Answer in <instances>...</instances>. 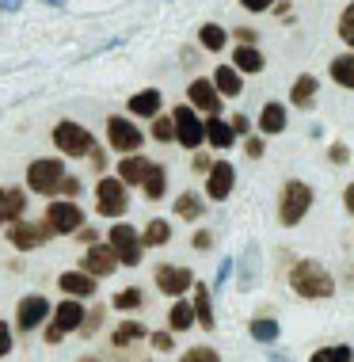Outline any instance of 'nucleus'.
<instances>
[{
    "mask_svg": "<svg viewBox=\"0 0 354 362\" xmlns=\"http://www.w3.org/2000/svg\"><path fill=\"white\" fill-rule=\"evenodd\" d=\"M290 290L305 301H328L331 293H336V279H331V271L324 267V263L297 259L290 267Z\"/></svg>",
    "mask_w": 354,
    "mask_h": 362,
    "instance_id": "nucleus-1",
    "label": "nucleus"
},
{
    "mask_svg": "<svg viewBox=\"0 0 354 362\" xmlns=\"http://www.w3.org/2000/svg\"><path fill=\"white\" fill-rule=\"evenodd\" d=\"M84 301H76V298H65V301H57V309L50 313V320H46V344L57 347L61 339L69 336V332H81L84 325Z\"/></svg>",
    "mask_w": 354,
    "mask_h": 362,
    "instance_id": "nucleus-2",
    "label": "nucleus"
},
{
    "mask_svg": "<svg viewBox=\"0 0 354 362\" xmlns=\"http://www.w3.org/2000/svg\"><path fill=\"white\" fill-rule=\"evenodd\" d=\"M312 187L309 183H301V180H290L286 187H282L278 194V221L282 225H301L305 218H309V210H312Z\"/></svg>",
    "mask_w": 354,
    "mask_h": 362,
    "instance_id": "nucleus-3",
    "label": "nucleus"
},
{
    "mask_svg": "<svg viewBox=\"0 0 354 362\" xmlns=\"http://www.w3.org/2000/svg\"><path fill=\"white\" fill-rule=\"evenodd\" d=\"M54 145H57V153H61V156H73V160H81V156H92V153H95L92 130H88V126H81V122H73V119H65V122L54 126Z\"/></svg>",
    "mask_w": 354,
    "mask_h": 362,
    "instance_id": "nucleus-4",
    "label": "nucleus"
},
{
    "mask_svg": "<svg viewBox=\"0 0 354 362\" xmlns=\"http://www.w3.org/2000/svg\"><path fill=\"white\" fill-rule=\"evenodd\" d=\"M65 164L57 160V156H42V160H31L27 164V191H35V194H57L61 191V180H65Z\"/></svg>",
    "mask_w": 354,
    "mask_h": 362,
    "instance_id": "nucleus-5",
    "label": "nucleus"
},
{
    "mask_svg": "<svg viewBox=\"0 0 354 362\" xmlns=\"http://www.w3.org/2000/svg\"><path fill=\"white\" fill-rule=\"evenodd\" d=\"M107 244H111V252L118 256V263H122V267H137V263H141V256H145L141 233H137L134 225H126V221H114V225H111Z\"/></svg>",
    "mask_w": 354,
    "mask_h": 362,
    "instance_id": "nucleus-6",
    "label": "nucleus"
},
{
    "mask_svg": "<svg viewBox=\"0 0 354 362\" xmlns=\"http://www.w3.org/2000/svg\"><path fill=\"white\" fill-rule=\"evenodd\" d=\"M95 210H100L103 218H114V221L130 210V191H126V183L118 180V175H103V180L95 183Z\"/></svg>",
    "mask_w": 354,
    "mask_h": 362,
    "instance_id": "nucleus-7",
    "label": "nucleus"
},
{
    "mask_svg": "<svg viewBox=\"0 0 354 362\" xmlns=\"http://www.w3.org/2000/svg\"><path fill=\"white\" fill-rule=\"evenodd\" d=\"M107 145H111L114 153H122V156H134V153L145 145V134L137 130L130 119L111 115V119H107Z\"/></svg>",
    "mask_w": 354,
    "mask_h": 362,
    "instance_id": "nucleus-8",
    "label": "nucleus"
},
{
    "mask_svg": "<svg viewBox=\"0 0 354 362\" xmlns=\"http://www.w3.org/2000/svg\"><path fill=\"white\" fill-rule=\"evenodd\" d=\"M153 282H156V290L160 293H168V298L179 301L187 290H194V271L191 267H179V263H160V267L153 271Z\"/></svg>",
    "mask_w": 354,
    "mask_h": 362,
    "instance_id": "nucleus-9",
    "label": "nucleus"
},
{
    "mask_svg": "<svg viewBox=\"0 0 354 362\" xmlns=\"http://www.w3.org/2000/svg\"><path fill=\"white\" fill-rule=\"evenodd\" d=\"M172 119H175V141H179L183 149L194 153V149L206 141V119H199V111H194L191 103H187V107H175Z\"/></svg>",
    "mask_w": 354,
    "mask_h": 362,
    "instance_id": "nucleus-10",
    "label": "nucleus"
},
{
    "mask_svg": "<svg viewBox=\"0 0 354 362\" xmlns=\"http://www.w3.org/2000/svg\"><path fill=\"white\" fill-rule=\"evenodd\" d=\"M46 229L57 233V237H65V233H76V229H84V210L76 206V202H69V199H57L46 206Z\"/></svg>",
    "mask_w": 354,
    "mask_h": 362,
    "instance_id": "nucleus-11",
    "label": "nucleus"
},
{
    "mask_svg": "<svg viewBox=\"0 0 354 362\" xmlns=\"http://www.w3.org/2000/svg\"><path fill=\"white\" fill-rule=\"evenodd\" d=\"M50 301L42 298V293H27V298H19V305H16V328L23 332H35V328H42L46 320H50Z\"/></svg>",
    "mask_w": 354,
    "mask_h": 362,
    "instance_id": "nucleus-12",
    "label": "nucleus"
},
{
    "mask_svg": "<svg viewBox=\"0 0 354 362\" xmlns=\"http://www.w3.org/2000/svg\"><path fill=\"white\" fill-rule=\"evenodd\" d=\"M50 237L54 233L46 229V221H16V225H8V240H12L16 252H35V248H42Z\"/></svg>",
    "mask_w": 354,
    "mask_h": 362,
    "instance_id": "nucleus-13",
    "label": "nucleus"
},
{
    "mask_svg": "<svg viewBox=\"0 0 354 362\" xmlns=\"http://www.w3.org/2000/svg\"><path fill=\"white\" fill-rule=\"evenodd\" d=\"M187 100H191V107L199 115H210V119L221 115V95H218V88H213V81H206V76H194V81L187 84Z\"/></svg>",
    "mask_w": 354,
    "mask_h": 362,
    "instance_id": "nucleus-14",
    "label": "nucleus"
},
{
    "mask_svg": "<svg viewBox=\"0 0 354 362\" xmlns=\"http://www.w3.org/2000/svg\"><path fill=\"white\" fill-rule=\"evenodd\" d=\"M232 183H236V168L229 160H213L210 172H206V199L213 202H225L232 194Z\"/></svg>",
    "mask_w": 354,
    "mask_h": 362,
    "instance_id": "nucleus-15",
    "label": "nucleus"
},
{
    "mask_svg": "<svg viewBox=\"0 0 354 362\" xmlns=\"http://www.w3.org/2000/svg\"><path fill=\"white\" fill-rule=\"evenodd\" d=\"M118 267H122V263H118V256L111 252V244H92L81 259V271H88L92 279H107V275H114Z\"/></svg>",
    "mask_w": 354,
    "mask_h": 362,
    "instance_id": "nucleus-16",
    "label": "nucleus"
},
{
    "mask_svg": "<svg viewBox=\"0 0 354 362\" xmlns=\"http://www.w3.org/2000/svg\"><path fill=\"white\" fill-rule=\"evenodd\" d=\"M57 286H61L65 298H95V286H100V279H92L88 271H65L61 279H57Z\"/></svg>",
    "mask_w": 354,
    "mask_h": 362,
    "instance_id": "nucleus-17",
    "label": "nucleus"
},
{
    "mask_svg": "<svg viewBox=\"0 0 354 362\" xmlns=\"http://www.w3.org/2000/svg\"><path fill=\"white\" fill-rule=\"evenodd\" d=\"M191 305H194V320H199V328H206V332L218 328V313H213L210 286H206V282H194V290H191Z\"/></svg>",
    "mask_w": 354,
    "mask_h": 362,
    "instance_id": "nucleus-18",
    "label": "nucleus"
},
{
    "mask_svg": "<svg viewBox=\"0 0 354 362\" xmlns=\"http://www.w3.org/2000/svg\"><path fill=\"white\" fill-rule=\"evenodd\" d=\"M232 69L240 76L263 73V69H267V57H263L259 46H236V50H232Z\"/></svg>",
    "mask_w": 354,
    "mask_h": 362,
    "instance_id": "nucleus-19",
    "label": "nucleus"
},
{
    "mask_svg": "<svg viewBox=\"0 0 354 362\" xmlns=\"http://www.w3.org/2000/svg\"><path fill=\"white\" fill-rule=\"evenodd\" d=\"M130 115H137V119H156L160 115V107H164V95L156 92V88H145V92H137L130 95Z\"/></svg>",
    "mask_w": 354,
    "mask_h": 362,
    "instance_id": "nucleus-20",
    "label": "nucleus"
},
{
    "mask_svg": "<svg viewBox=\"0 0 354 362\" xmlns=\"http://www.w3.org/2000/svg\"><path fill=\"white\" fill-rule=\"evenodd\" d=\"M149 156H141V153H134V156H122L118 160V180L126 183V187H134V183H145V175H149Z\"/></svg>",
    "mask_w": 354,
    "mask_h": 362,
    "instance_id": "nucleus-21",
    "label": "nucleus"
},
{
    "mask_svg": "<svg viewBox=\"0 0 354 362\" xmlns=\"http://www.w3.org/2000/svg\"><path fill=\"white\" fill-rule=\"evenodd\" d=\"M213 88H218L221 100H236V95L244 92V76L232 69V65H218L213 69Z\"/></svg>",
    "mask_w": 354,
    "mask_h": 362,
    "instance_id": "nucleus-22",
    "label": "nucleus"
},
{
    "mask_svg": "<svg viewBox=\"0 0 354 362\" xmlns=\"http://www.w3.org/2000/svg\"><path fill=\"white\" fill-rule=\"evenodd\" d=\"M199 320H194V305H191V298H179L175 305L168 309V332L175 336V332H191Z\"/></svg>",
    "mask_w": 354,
    "mask_h": 362,
    "instance_id": "nucleus-23",
    "label": "nucleus"
},
{
    "mask_svg": "<svg viewBox=\"0 0 354 362\" xmlns=\"http://www.w3.org/2000/svg\"><path fill=\"white\" fill-rule=\"evenodd\" d=\"M317 76H312V73H301L297 76V81H293L290 84V103L293 107H312V103H317Z\"/></svg>",
    "mask_w": 354,
    "mask_h": 362,
    "instance_id": "nucleus-24",
    "label": "nucleus"
},
{
    "mask_svg": "<svg viewBox=\"0 0 354 362\" xmlns=\"http://www.w3.org/2000/svg\"><path fill=\"white\" fill-rule=\"evenodd\" d=\"M141 339H149V328L145 325H137V320H122L114 332H111V344L122 351V347H134V344H141Z\"/></svg>",
    "mask_w": 354,
    "mask_h": 362,
    "instance_id": "nucleus-25",
    "label": "nucleus"
},
{
    "mask_svg": "<svg viewBox=\"0 0 354 362\" xmlns=\"http://www.w3.org/2000/svg\"><path fill=\"white\" fill-rule=\"evenodd\" d=\"M286 130V103H263L259 111V134H282Z\"/></svg>",
    "mask_w": 354,
    "mask_h": 362,
    "instance_id": "nucleus-26",
    "label": "nucleus"
},
{
    "mask_svg": "<svg viewBox=\"0 0 354 362\" xmlns=\"http://www.w3.org/2000/svg\"><path fill=\"white\" fill-rule=\"evenodd\" d=\"M206 141H210L213 149H232L236 134H232V126L218 115V119H206Z\"/></svg>",
    "mask_w": 354,
    "mask_h": 362,
    "instance_id": "nucleus-27",
    "label": "nucleus"
},
{
    "mask_svg": "<svg viewBox=\"0 0 354 362\" xmlns=\"http://www.w3.org/2000/svg\"><path fill=\"white\" fill-rule=\"evenodd\" d=\"M328 73H331V81H336L339 88L354 92V54H339V57H331Z\"/></svg>",
    "mask_w": 354,
    "mask_h": 362,
    "instance_id": "nucleus-28",
    "label": "nucleus"
},
{
    "mask_svg": "<svg viewBox=\"0 0 354 362\" xmlns=\"http://www.w3.org/2000/svg\"><path fill=\"white\" fill-rule=\"evenodd\" d=\"M141 191H145V199H164V191H168V168L164 164H153L149 175H145V183H141Z\"/></svg>",
    "mask_w": 354,
    "mask_h": 362,
    "instance_id": "nucleus-29",
    "label": "nucleus"
},
{
    "mask_svg": "<svg viewBox=\"0 0 354 362\" xmlns=\"http://www.w3.org/2000/svg\"><path fill=\"white\" fill-rule=\"evenodd\" d=\"M141 240H145V248H164V244L172 240V221H164V218H153L149 225H145Z\"/></svg>",
    "mask_w": 354,
    "mask_h": 362,
    "instance_id": "nucleus-30",
    "label": "nucleus"
},
{
    "mask_svg": "<svg viewBox=\"0 0 354 362\" xmlns=\"http://www.w3.org/2000/svg\"><path fill=\"white\" fill-rule=\"evenodd\" d=\"M175 214H179L183 221H199L202 214H206V202H202V194H194V191H183L179 199H175Z\"/></svg>",
    "mask_w": 354,
    "mask_h": 362,
    "instance_id": "nucleus-31",
    "label": "nucleus"
},
{
    "mask_svg": "<svg viewBox=\"0 0 354 362\" xmlns=\"http://www.w3.org/2000/svg\"><path fill=\"white\" fill-rule=\"evenodd\" d=\"M225 42H229L225 27H218V23H202V27H199V46H202V50L221 54V50H225Z\"/></svg>",
    "mask_w": 354,
    "mask_h": 362,
    "instance_id": "nucleus-32",
    "label": "nucleus"
},
{
    "mask_svg": "<svg viewBox=\"0 0 354 362\" xmlns=\"http://www.w3.org/2000/svg\"><path fill=\"white\" fill-rule=\"evenodd\" d=\"M309 362H354V347L350 344H331V347H317L309 355Z\"/></svg>",
    "mask_w": 354,
    "mask_h": 362,
    "instance_id": "nucleus-33",
    "label": "nucleus"
},
{
    "mask_svg": "<svg viewBox=\"0 0 354 362\" xmlns=\"http://www.w3.org/2000/svg\"><path fill=\"white\" fill-rule=\"evenodd\" d=\"M248 332H252V339H259V344H274L282 328H278V320H274V317H255L248 325Z\"/></svg>",
    "mask_w": 354,
    "mask_h": 362,
    "instance_id": "nucleus-34",
    "label": "nucleus"
},
{
    "mask_svg": "<svg viewBox=\"0 0 354 362\" xmlns=\"http://www.w3.org/2000/svg\"><path fill=\"white\" fill-rule=\"evenodd\" d=\"M23 206H27V194L23 187H12V191H4V221H23Z\"/></svg>",
    "mask_w": 354,
    "mask_h": 362,
    "instance_id": "nucleus-35",
    "label": "nucleus"
},
{
    "mask_svg": "<svg viewBox=\"0 0 354 362\" xmlns=\"http://www.w3.org/2000/svg\"><path fill=\"white\" fill-rule=\"evenodd\" d=\"M141 290H137V286H126V290H118L114 293V298H111V305L118 309V313H134V309H141Z\"/></svg>",
    "mask_w": 354,
    "mask_h": 362,
    "instance_id": "nucleus-36",
    "label": "nucleus"
},
{
    "mask_svg": "<svg viewBox=\"0 0 354 362\" xmlns=\"http://www.w3.org/2000/svg\"><path fill=\"white\" fill-rule=\"evenodd\" d=\"M175 362H221V355H218V347H210V344H194V347H187Z\"/></svg>",
    "mask_w": 354,
    "mask_h": 362,
    "instance_id": "nucleus-37",
    "label": "nucleus"
},
{
    "mask_svg": "<svg viewBox=\"0 0 354 362\" xmlns=\"http://www.w3.org/2000/svg\"><path fill=\"white\" fill-rule=\"evenodd\" d=\"M103 317H107L103 305H92V309H88V313H84V325H81V336H84V339L95 336V332L103 328Z\"/></svg>",
    "mask_w": 354,
    "mask_h": 362,
    "instance_id": "nucleus-38",
    "label": "nucleus"
},
{
    "mask_svg": "<svg viewBox=\"0 0 354 362\" xmlns=\"http://www.w3.org/2000/svg\"><path fill=\"white\" fill-rule=\"evenodd\" d=\"M153 138L156 141H175V119L172 115H156L153 119Z\"/></svg>",
    "mask_w": 354,
    "mask_h": 362,
    "instance_id": "nucleus-39",
    "label": "nucleus"
},
{
    "mask_svg": "<svg viewBox=\"0 0 354 362\" xmlns=\"http://www.w3.org/2000/svg\"><path fill=\"white\" fill-rule=\"evenodd\" d=\"M339 38L354 50V0H350L347 8H343V16H339Z\"/></svg>",
    "mask_w": 354,
    "mask_h": 362,
    "instance_id": "nucleus-40",
    "label": "nucleus"
},
{
    "mask_svg": "<svg viewBox=\"0 0 354 362\" xmlns=\"http://www.w3.org/2000/svg\"><path fill=\"white\" fill-rule=\"evenodd\" d=\"M149 344H153V351L168 355V351L175 347V336H172V332H153V336H149Z\"/></svg>",
    "mask_w": 354,
    "mask_h": 362,
    "instance_id": "nucleus-41",
    "label": "nucleus"
},
{
    "mask_svg": "<svg viewBox=\"0 0 354 362\" xmlns=\"http://www.w3.org/2000/svg\"><path fill=\"white\" fill-rule=\"evenodd\" d=\"M8 355H12V325L0 317V358H8Z\"/></svg>",
    "mask_w": 354,
    "mask_h": 362,
    "instance_id": "nucleus-42",
    "label": "nucleus"
},
{
    "mask_svg": "<svg viewBox=\"0 0 354 362\" xmlns=\"http://www.w3.org/2000/svg\"><path fill=\"white\" fill-rule=\"evenodd\" d=\"M61 194L69 202H76V194H81V180H76V175H65V180H61Z\"/></svg>",
    "mask_w": 354,
    "mask_h": 362,
    "instance_id": "nucleus-43",
    "label": "nucleus"
},
{
    "mask_svg": "<svg viewBox=\"0 0 354 362\" xmlns=\"http://www.w3.org/2000/svg\"><path fill=\"white\" fill-rule=\"evenodd\" d=\"M76 240H81L84 248H92V244H100V233H95L92 225H84V229H76Z\"/></svg>",
    "mask_w": 354,
    "mask_h": 362,
    "instance_id": "nucleus-44",
    "label": "nucleus"
},
{
    "mask_svg": "<svg viewBox=\"0 0 354 362\" xmlns=\"http://www.w3.org/2000/svg\"><path fill=\"white\" fill-rule=\"evenodd\" d=\"M328 156H331V164H347L350 160V149H347V145H331V149H328Z\"/></svg>",
    "mask_w": 354,
    "mask_h": 362,
    "instance_id": "nucleus-45",
    "label": "nucleus"
},
{
    "mask_svg": "<svg viewBox=\"0 0 354 362\" xmlns=\"http://www.w3.org/2000/svg\"><path fill=\"white\" fill-rule=\"evenodd\" d=\"M263 149H267V145H263V138H248V141H244V153H248L252 160H259Z\"/></svg>",
    "mask_w": 354,
    "mask_h": 362,
    "instance_id": "nucleus-46",
    "label": "nucleus"
},
{
    "mask_svg": "<svg viewBox=\"0 0 354 362\" xmlns=\"http://www.w3.org/2000/svg\"><path fill=\"white\" fill-rule=\"evenodd\" d=\"M240 8H248V12H267V8H274V0H240Z\"/></svg>",
    "mask_w": 354,
    "mask_h": 362,
    "instance_id": "nucleus-47",
    "label": "nucleus"
},
{
    "mask_svg": "<svg viewBox=\"0 0 354 362\" xmlns=\"http://www.w3.org/2000/svg\"><path fill=\"white\" fill-rule=\"evenodd\" d=\"M194 248H199V252H206V248H210V244H213V237H210V229H199V233H194Z\"/></svg>",
    "mask_w": 354,
    "mask_h": 362,
    "instance_id": "nucleus-48",
    "label": "nucleus"
},
{
    "mask_svg": "<svg viewBox=\"0 0 354 362\" xmlns=\"http://www.w3.org/2000/svg\"><path fill=\"white\" fill-rule=\"evenodd\" d=\"M229 126H232V134H248V119H244V115H232Z\"/></svg>",
    "mask_w": 354,
    "mask_h": 362,
    "instance_id": "nucleus-49",
    "label": "nucleus"
},
{
    "mask_svg": "<svg viewBox=\"0 0 354 362\" xmlns=\"http://www.w3.org/2000/svg\"><path fill=\"white\" fill-rule=\"evenodd\" d=\"M343 206H347V214H354V183H347V191H343Z\"/></svg>",
    "mask_w": 354,
    "mask_h": 362,
    "instance_id": "nucleus-50",
    "label": "nucleus"
},
{
    "mask_svg": "<svg viewBox=\"0 0 354 362\" xmlns=\"http://www.w3.org/2000/svg\"><path fill=\"white\" fill-rule=\"evenodd\" d=\"M194 172H210V156L194 153Z\"/></svg>",
    "mask_w": 354,
    "mask_h": 362,
    "instance_id": "nucleus-51",
    "label": "nucleus"
},
{
    "mask_svg": "<svg viewBox=\"0 0 354 362\" xmlns=\"http://www.w3.org/2000/svg\"><path fill=\"white\" fill-rule=\"evenodd\" d=\"M0 225H4V187H0Z\"/></svg>",
    "mask_w": 354,
    "mask_h": 362,
    "instance_id": "nucleus-52",
    "label": "nucleus"
},
{
    "mask_svg": "<svg viewBox=\"0 0 354 362\" xmlns=\"http://www.w3.org/2000/svg\"><path fill=\"white\" fill-rule=\"evenodd\" d=\"M76 362H100V358H95V355H84V358H76Z\"/></svg>",
    "mask_w": 354,
    "mask_h": 362,
    "instance_id": "nucleus-53",
    "label": "nucleus"
}]
</instances>
